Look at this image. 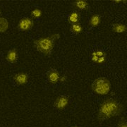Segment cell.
Listing matches in <instances>:
<instances>
[{
	"label": "cell",
	"instance_id": "8fae6325",
	"mask_svg": "<svg viewBox=\"0 0 127 127\" xmlns=\"http://www.w3.org/2000/svg\"><path fill=\"white\" fill-rule=\"evenodd\" d=\"M112 31L114 32H116V33H124V32H126L127 31V26L124 23H114L112 26Z\"/></svg>",
	"mask_w": 127,
	"mask_h": 127
},
{
	"label": "cell",
	"instance_id": "e0dca14e",
	"mask_svg": "<svg viewBox=\"0 0 127 127\" xmlns=\"http://www.w3.org/2000/svg\"><path fill=\"white\" fill-rule=\"evenodd\" d=\"M107 61V56H103V57H100L98 58V60L97 62V64H102L106 62Z\"/></svg>",
	"mask_w": 127,
	"mask_h": 127
},
{
	"label": "cell",
	"instance_id": "277c9868",
	"mask_svg": "<svg viewBox=\"0 0 127 127\" xmlns=\"http://www.w3.org/2000/svg\"><path fill=\"white\" fill-rule=\"evenodd\" d=\"M34 20L30 17H24L20 19L18 21V29L19 31L23 32H26L31 31L34 26Z\"/></svg>",
	"mask_w": 127,
	"mask_h": 127
},
{
	"label": "cell",
	"instance_id": "ba28073f",
	"mask_svg": "<svg viewBox=\"0 0 127 127\" xmlns=\"http://www.w3.org/2000/svg\"><path fill=\"white\" fill-rule=\"evenodd\" d=\"M5 59L9 64L16 63L18 59V51L15 48L9 50L6 55Z\"/></svg>",
	"mask_w": 127,
	"mask_h": 127
},
{
	"label": "cell",
	"instance_id": "ffe728a7",
	"mask_svg": "<svg viewBox=\"0 0 127 127\" xmlns=\"http://www.w3.org/2000/svg\"><path fill=\"white\" fill-rule=\"evenodd\" d=\"M78 127V126H73V127Z\"/></svg>",
	"mask_w": 127,
	"mask_h": 127
},
{
	"label": "cell",
	"instance_id": "2e32d148",
	"mask_svg": "<svg viewBox=\"0 0 127 127\" xmlns=\"http://www.w3.org/2000/svg\"><path fill=\"white\" fill-rule=\"evenodd\" d=\"M117 127H127V119L124 117L120 119V120L119 121L118 124L117 125Z\"/></svg>",
	"mask_w": 127,
	"mask_h": 127
},
{
	"label": "cell",
	"instance_id": "52a82bcc",
	"mask_svg": "<svg viewBox=\"0 0 127 127\" xmlns=\"http://www.w3.org/2000/svg\"><path fill=\"white\" fill-rule=\"evenodd\" d=\"M14 83L18 86H24L28 82L29 76L25 72H19L16 73L13 77Z\"/></svg>",
	"mask_w": 127,
	"mask_h": 127
},
{
	"label": "cell",
	"instance_id": "5b68a950",
	"mask_svg": "<svg viewBox=\"0 0 127 127\" xmlns=\"http://www.w3.org/2000/svg\"><path fill=\"white\" fill-rule=\"evenodd\" d=\"M69 104V97L66 95H59L54 102V107L58 110H64L66 109Z\"/></svg>",
	"mask_w": 127,
	"mask_h": 127
},
{
	"label": "cell",
	"instance_id": "7a4b0ae2",
	"mask_svg": "<svg viewBox=\"0 0 127 127\" xmlns=\"http://www.w3.org/2000/svg\"><path fill=\"white\" fill-rule=\"evenodd\" d=\"M60 38L59 33H54L49 36L42 37L34 40V46L37 52L45 56H50L54 50L55 41Z\"/></svg>",
	"mask_w": 127,
	"mask_h": 127
},
{
	"label": "cell",
	"instance_id": "44dd1931",
	"mask_svg": "<svg viewBox=\"0 0 127 127\" xmlns=\"http://www.w3.org/2000/svg\"><path fill=\"white\" fill-rule=\"evenodd\" d=\"M0 14H1V10H0Z\"/></svg>",
	"mask_w": 127,
	"mask_h": 127
},
{
	"label": "cell",
	"instance_id": "30bf717a",
	"mask_svg": "<svg viewBox=\"0 0 127 127\" xmlns=\"http://www.w3.org/2000/svg\"><path fill=\"white\" fill-rule=\"evenodd\" d=\"M101 20H102V18H101L100 15L97 14H93L89 19L88 25L92 28L97 27L101 23Z\"/></svg>",
	"mask_w": 127,
	"mask_h": 127
},
{
	"label": "cell",
	"instance_id": "6da1fadb",
	"mask_svg": "<svg viewBox=\"0 0 127 127\" xmlns=\"http://www.w3.org/2000/svg\"><path fill=\"white\" fill-rule=\"evenodd\" d=\"M124 111V106L116 99L108 97L100 104L97 112V119L100 122L108 120L121 115Z\"/></svg>",
	"mask_w": 127,
	"mask_h": 127
},
{
	"label": "cell",
	"instance_id": "9c48e42d",
	"mask_svg": "<svg viewBox=\"0 0 127 127\" xmlns=\"http://www.w3.org/2000/svg\"><path fill=\"white\" fill-rule=\"evenodd\" d=\"M72 5L78 11H86L89 8V3L86 0H76Z\"/></svg>",
	"mask_w": 127,
	"mask_h": 127
},
{
	"label": "cell",
	"instance_id": "9a60e30c",
	"mask_svg": "<svg viewBox=\"0 0 127 127\" xmlns=\"http://www.w3.org/2000/svg\"><path fill=\"white\" fill-rule=\"evenodd\" d=\"M42 15V11L39 8H35L34 9L31 13V18L32 19H36V18H40Z\"/></svg>",
	"mask_w": 127,
	"mask_h": 127
},
{
	"label": "cell",
	"instance_id": "4fadbf2b",
	"mask_svg": "<svg viewBox=\"0 0 127 127\" xmlns=\"http://www.w3.org/2000/svg\"><path fill=\"white\" fill-rule=\"evenodd\" d=\"M83 28L81 23H76V24H71L70 26V31L75 35H79L83 32Z\"/></svg>",
	"mask_w": 127,
	"mask_h": 127
},
{
	"label": "cell",
	"instance_id": "d6986e66",
	"mask_svg": "<svg viewBox=\"0 0 127 127\" xmlns=\"http://www.w3.org/2000/svg\"><path fill=\"white\" fill-rule=\"evenodd\" d=\"M113 2L115 4H120L121 2H122V0H114Z\"/></svg>",
	"mask_w": 127,
	"mask_h": 127
},
{
	"label": "cell",
	"instance_id": "ac0fdd59",
	"mask_svg": "<svg viewBox=\"0 0 127 127\" xmlns=\"http://www.w3.org/2000/svg\"><path fill=\"white\" fill-rule=\"evenodd\" d=\"M67 81V76L66 75H62L60 76V78H59V82L61 83H64Z\"/></svg>",
	"mask_w": 127,
	"mask_h": 127
},
{
	"label": "cell",
	"instance_id": "3957f363",
	"mask_svg": "<svg viewBox=\"0 0 127 127\" xmlns=\"http://www.w3.org/2000/svg\"><path fill=\"white\" fill-rule=\"evenodd\" d=\"M111 82L108 78L100 77L93 81L91 89L95 94L98 95H106L111 91Z\"/></svg>",
	"mask_w": 127,
	"mask_h": 127
},
{
	"label": "cell",
	"instance_id": "7c38bea8",
	"mask_svg": "<svg viewBox=\"0 0 127 127\" xmlns=\"http://www.w3.org/2000/svg\"><path fill=\"white\" fill-rule=\"evenodd\" d=\"M81 19V14L78 11H72L71 14L68 15V21L71 24H76L79 23Z\"/></svg>",
	"mask_w": 127,
	"mask_h": 127
},
{
	"label": "cell",
	"instance_id": "8992f818",
	"mask_svg": "<svg viewBox=\"0 0 127 127\" xmlns=\"http://www.w3.org/2000/svg\"><path fill=\"white\" fill-rule=\"evenodd\" d=\"M60 73L56 68H51L47 73V78L51 84H57L59 82Z\"/></svg>",
	"mask_w": 127,
	"mask_h": 127
},
{
	"label": "cell",
	"instance_id": "5bb4252c",
	"mask_svg": "<svg viewBox=\"0 0 127 127\" xmlns=\"http://www.w3.org/2000/svg\"><path fill=\"white\" fill-rule=\"evenodd\" d=\"M0 32H5L9 27V23L6 19L4 18H0Z\"/></svg>",
	"mask_w": 127,
	"mask_h": 127
}]
</instances>
